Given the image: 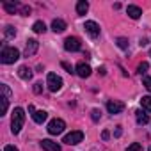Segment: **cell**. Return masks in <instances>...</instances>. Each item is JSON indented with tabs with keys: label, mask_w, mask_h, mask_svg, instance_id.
<instances>
[{
	"label": "cell",
	"mask_w": 151,
	"mask_h": 151,
	"mask_svg": "<svg viewBox=\"0 0 151 151\" xmlns=\"http://www.w3.org/2000/svg\"><path fill=\"white\" fill-rule=\"evenodd\" d=\"M23 123H25V112L22 107H16L13 110V117H11V132L14 135H18L20 130L23 128Z\"/></svg>",
	"instance_id": "obj_1"
},
{
	"label": "cell",
	"mask_w": 151,
	"mask_h": 151,
	"mask_svg": "<svg viewBox=\"0 0 151 151\" xmlns=\"http://www.w3.org/2000/svg\"><path fill=\"white\" fill-rule=\"evenodd\" d=\"M18 59H20V52L14 46H4L2 52H0V60H2L4 64H13Z\"/></svg>",
	"instance_id": "obj_2"
},
{
	"label": "cell",
	"mask_w": 151,
	"mask_h": 151,
	"mask_svg": "<svg viewBox=\"0 0 151 151\" xmlns=\"http://www.w3.org/2000/svg\"><path fill=\"white\" fill-rule=\"evenodd\" d=\"M46 86H48V89H50L52 93H57V91H60V87H62V78L57 77L55 73H48V77H46Z\"/></svg>",
	"instance_id": "obj_3"
},
{
	"label": "cell",
	"mask_w": 151,
	"mask_h": 151,
	"mask_svg": "<svg viewBox=\"0 0 151 151\" xmlns=\"http://www.w3.org/2000/svg\"><path fill=\"white\" fill-rule=\"evenodd\" d=\"M82 140H84V133H82L80 130H75V132L68 133V135L62 139V142H64V144H69V146H75V144H78V142H82Z\"/></svg>",
	"instance_id": "obj_4"
},
{
	"label": "cell",
	"mask_w": 151,
	"mask_h": 151,
	"mask_svg": "<svg viewBox=\"0 0 151 151\" xmlns=\"http://www.w3.org/2000/svg\"><path fill=\"white\" fill-rule=\"evenodd\" d=\"M64 128H66V123L62 119H52L50 124H48V133L50 135H59V133L64 132Z\"/></svg>",
	"instance_id": "obj_5"
},
{
	"label": "cell",
	"mask_w": 151,
	"mask_h": 151,
	"mask_svg": "<svg viewBox=\"0 0 151 151\" xmlns=\"http://www.w3.org/2000/svg\"><path fill=\"white\" fill-rule=\"evenodd\" d=\"M80 39L78 37H75V36H69V37H66V41H64V48L68 50V52H78L80 50Z\"/></svg>",
	"instance_id": "obj_6"
},
{
	"label": "cell",
	"mask_w": 151,
	"mask_h": 151,
	"mask_svg": "<svg viewBox=\"0 0 151 151\" xmlns=\"http://www.w3.org/2000/svg\"><path fill=\"white\" fill-rule=\"evenodd\" d=\"M107 110L110 114H121L124 110V103L123 101H117V100H109L107 101Z\"/></svg>",
	"instance_id": "obj_7"
},
{
	"label": "cell",
	"mask_w": 151,
	"mask_h": 151,
	"mask_svg": "<svg viewBox=\"0 0 151 151\" xmlns=\"http://www.w3.org/2000/svg\"><path fill=\"white\" fill-rule=\"evenodd\" d=\"M37 50H39V41H37V39H29L27 45H25V57L36 55Z\"/></svg>",
	"instance_id": "obj_8"
},
{
	"label": "cell",
	"mask_w": 151,
	"mask_h": 151,
	"mask_svg": "<svg viewBox=\"0 0 151 151\" xmlns=\"http://www.w3.org/2000/svg\"><path fill=\"white\" fill-rule=\"evenodd\" d=\"M84 29H86V32H87L91 37H98V36H100V25H98L96 22H86Z\"/></svg>",
	"instance_id": "obj_9"
},
{
	"label": "cell",
	"mask_w": 151,
	"mask_h": 151,
	"mask_svg": "<svg viewBox=\"0 0 151 151\" xmlns=\"http://www.w3.org/2000/svg\"><path fill=\"white\" fill-rule=\"evenodd\" d=\"M77 75H78L80 78H87L89 75H91V66H89V64H86V62L77 64Z\"/></svg>",
	"instance_id": "obj_10"
},
{
	"label": "cell",
	"mask_w": 151,
	"mask_h": 151,
	"mask_svg": "<svg viewBox=\"0 0 151 151\" xmlns=\"http://www.w3.org/2000/svg\"><path fill=\"white\" fill-rule=\"evenodd\" d=\"M41 147L45 151H60V144H57V142H53L50 139H43L41 140Z\"/></svg>",
	"instance_id": "obj_11"
},
{
	"label": "cell",
	"mask_w": 151,
	"mask_h": 151,
	"mask_svg": "<svg viewBox=\"0 0 151 151\" xmlns=\"http://www.w3.org/2000/svg\"><path fill=\"white\" fill-rule=\"evenodd\" d=\"M2 7L9 13V14H14L16 11H20V7H22V4L20 2H9V0H6V2L2 4Z\"/></svg>",
	"instance_id": "obj_12"
},
{
	"label": "cell",
	"mask_w": 151,
	"mask_h": 151,
	"mask_svg": "<svg viewBox=\"0 0 151 151\" xmlns=\"http://www.w3.org/2000/svg\"><path fill=\"white\" fill-rule=\"evenodd\" d=\"M18 77H20L22 80H30V78H32V71H30V68L20 66V68H18Z\"/></svg>",
	"instance_id": "obj_13"
},
{
	"label": "cell",
	"mask_w": 151,
	"mask_h": 151,
	"mask_svg": "<svg viewBox=\"0 0 151 151\" xmlns=\"http://www.w3.org/2000/svg\"><path fill=\"white\" fill-rule=\"evenodd\" d=\"M126 13H128V16H130V18L139 20V18H140V14H142V9H140V7H137V6H128V7H126Z\"/></svg>",
	"instance_id": "obj_14"
},
{
	"label": "cell",
	"mask_w": 151,
	"mask_h": 151,
	"mask_svg": "<svg viewBox=\"0 0 151 151\" xmlns=\"http://www.w3.org/2000/svg\"><path fill=\"white\" fill-rule=\"evenodd\" d=\"M52 29H53V32L60 34V32H64V30H66V22L57 18V20H53V22H52Z\"/></svg>",
	"instance_id": "obj_15"
},
{
	"label": "cell",
	"mask_w": 151,
	"mask_h": 151,
	"mask_svg": "<svg viewBox=\"0 0 151 151\" xmlns=\"http://www.w3.org/2000/svg\"><path fill=\"white\" fill-rule=\"evenodd\" d=\"M46 117H48V114H46L45 110H36V112L32 114V119H34L37 124H43V123L46 121Z\"/></svg>",
	"instance_id": "obj_16"
},
{
	"label": "cell",
	"mask_w": 151,
	"mask_h": 151,
	"mask_svg": "<svg viewBox=\"0 0 151 151\" xmlns=\"http://www.w3.org/2000/svg\"><path fill=\"white\" fill-rule=\"evenodd\" d=\"M135 119H137L139 124H147V123H149V116H147L144 110H137V112H135Z\"/></svg>",
	"instance_id": "obj_17"
},
{
	"label": "cell",
	"mask_w": 151,
	"mask_h": 151,
	"mask_svg": "<svg viewBox=\"0 0 151 151\" xmlns=\"http://www.w3.org/2000/svg\"><path fill=\"white\" fill-rule=\"evenodd\" d=\"M87 11H89V4L86 2V0H80V2H77V14H78V16H84Z\"/></svg>",
	"instance_id": "obj_18"
},
{
	"label": "cell",
	"mask_w": 151,
	"mask_h": 151,
	"mask_svg": "<svg viewBox=\"0 0 151 151\" xmlns=\"http://www.w3.org/2000/svg\"><path fill=\"white\" fill-rule=\"evenodd\" d=\"M7 107H9V100L6 96H2L0 98V116H4L7 112Z\"/></svg>",
	"instance_id": "obj_19"
},
{
	"label": "cell",
	"mask_w": 151,
	"mask_h": 151,
	"mask_svg": "<svg viewBox=\"0 0 151 151\" xmlns=\"http://www.w3.org/2000/svg\"><path fill=\"white\" fill-rule=\"evenodd\" d=\"M32 30H34V32H37V34H43V32L46 30V25H45V22H36V23L32 25Z\"/></svg>",
	"instance_id": "obj_20"
},
{
	"label": "cell",
	"mask_w": 151,
	"mask_h": 151,
	"mask_svg": "<svg viewBox=\"0 0 151 151\" xmlns=\"http://www.w3.org/2000/svg\"><path fill=\"white\" fill-rule=\"evenodd\" d=\"M140 105H142V109H144L146 112H151V96H144V98L140 100Z\"/></svg>",
	"instance_id": "obj_21"
},
{
	"label": "cell",
	"mask_w": 151,
	"mask_h": 151,
	"mask_svg": "<svg viewBox=\"0 0 151 151\" xmlns=\"http://www.w3.org/2000/svg\"><path fill=\"white\" fill-rule=\"evenodd\" d=\"M4 34H6V37H7V39H11V37H14V36H16V30H14V27H13V25H7V27H6V30H4Z\"/></svg>",
	"instance_id": "obj_22"
},
{
	"label": "cell",
	"mask_w": 151,
	"mask_h": 151,
	"mask_svg": "<svg viewBox=\"0 0 151 151\" xmlns=\"http://www.w3.org/2000/svg\"><path fill=\"white\" fill-rule=\"evenodd\" d=\"M116 43H117V46H119L121 50H128V39H126V37H117Z\"/></svg>",
	"instance_id": "obj_23"
},
{
	"label": "cell",
	"mask_w": 151,
	"mask_h": 151,
	"mask_svg": "<svg viewBox=\"0 0 151 151\" xmlns=\"http://www.w3.org/2000/svg\"><path fill=\"white\" fill-rule=\"evenodd\" d=\"M147 68H149V64H147V62H140V64H139V68H137L139 75H144V73L147 71Z\"/></svg>",
	"instance_id": "obj_24"
},
{
	"label": "cell",
	"mask_w": 151,
	"mask_h": 151,
	"mask_svg": "<svg viewBox=\"0 0 151 151\" xmlns=\"http://www.w3.org/2000/svg\"><path fill=\"white\" fill-rule=\"evenodd\" d=\"M91 117H93V121H100L101 119V112L98 109H93L91 110Z\"/></svg>",
	"instance_id": "obj_25"
},
{
	"label": "cell",
	"mask_w": 151,
	"mask_h": 151,
	"mask_svg": "<svg viewBox=\"0 0 151 151\" xmlns=\"http://www.w3.org/2000/svg\"><path fill=\"white\" fill-rule=\"evenodd\" d=\"M140 149H142V144H139V142H133L126 147V151H140Z\"/></svg>",
	"instance_id": "obj_26"
},
{
	"label": "cell",
	"mask_w": 151,
	"mask_h": 151,
	"mask_svg": "<svg viewBox=\"0 0 151 151\" xmlns=\"http://www.w3.org/2000/svg\"><path fill=\"white\" fill-rule=\"evenodd\" d=\"M0 89H2V93H4V96H6L7 100L11 98V89H9V87H7L6 84H2V86H0Z\"/></svg>",
	"instance_id": "obj_27"
},
{
	"label": "cell",
	"mask_w": 151,
	"mask_h": 151,
	"mask_svg": "<svg viewBox=\"0 0 151 151\" xmlns=\"http://www.w3.org/2000/svg\"><path fill=\"white\" fill-rule=\"evenodd\" d=\"M20 14H22V16H29V14H30V7H29V6H22V7H20Z\"/></svg>",
	"instance_id": "obj_28"
},
{
	"label": "cell",
	"mask_w": 151,
	"mask_h": 151,
	"mask_svg": "<svg viewBox=\"0 0 151 151\" xmlns=\"http://www.w3.org/2000/svg\"><path fill=\"white\" fill-rule=\"evenodd\" d=\"M34 93H36V94H41V93H43V84H41V82H36V84H34Z\"/></svg>",
	"instance_id": "obj_29"
},
{
	"label": "cell",
	"mask_w": 151,
	"mask_h": 151,
	"mask_svg": "<svg viewBox=\"0 0 151 151\" xmlns=\"http://www.w3.org/2000/svg\"><path fill=\"white\" fill-rule=\"evenodd\" d=\"M142 82H144V87L151 93V77H144V80H142Z\"/></svg>",
	"instance_id": "obj_30"
},
{
	"label": "cell",
	"mask_w": 151,
	"mask_h": 151,
	"mask_svg": "<svg viewBox=\"0 0 151 151\" xmlns=\"http://www.w3.org/2000/svg\"><path fill=\"white\" fill-rule=\"evenodd\" d=\"M62 68H64V69H68V73H73V68H71L68 62H62Z\"/></svg>",
	"instance_id": "obj_31"
},
{
	"label": "cell",
	"mask_w": 151,
	"mask_h": 151,
	"mask_svg": "<svg viewBox=\"0 0 151 151\" xmlns=\"http://www.w3.org/2000/svg\"><path fill=\"white\" fill-rule=\"evenodd\" d=\"M4 151H18V147H14V146H6Z\"/></svg>",
	"instance_id": "obj_32"
},
{
	"label": "cell",
	"mask_w": 151,
	"mask_h": 151,
	"mask_svg": "<svg viewBox=\"0 0 151 151\" xmlns=\"http://www.w3.org/2000/svg\"><path fill=\"white\" fill-rule=\"evenodd\" d=\"M121 133H123L121 126H116V137H121Z\"/></svg>",
	"instance_id": "obj_33"
},
{
	"label": "cell",
	"mask_w": 151,
	"mask_h": 151,
	"mask_svg": "<svg viewBox=\"0 0 151 151\" xmlns=\"http://www.w3.org/2000/svg\"><path fill=\"white\" fill-rule=\"evenodd\" d=\"M98 73H100V75H105V73H107V69H105V66H101V68L98 69Z\"/></svg>",
	"instance_id": "obj_34"
},
{
	"label": "cell",
	"mask_w": 151,
	"mask_h": 151,
	"mask_svg": "<svg viewBox=\"0 0 151 151\" xmlns=\"http://www.w3.org/2000/svg\"><path fill=\"white\" fill-rule=\"evenodd\" d=\"M101 137H103V139H105V140H107V139H109V137H110V133H109V132H107V130H105V132H103V133H101Z\"/></svg>",
	"instance_id": "obj_35"
},
{
	"label": "cell",
	"mask_w": 151,
	"mask_h": 151,
	"mask_svg": "<svg viewBox=\"0 0 151 151\" xmlns=\"http://www.w3.org/2000/svg\"><path fill=\"white\" fill-rule=\"evenodd\" d=\"M147 45V39H140V46H146Z\"/></svg>",
	"instance_id": "obj_36"
},
{
	"label": "cell",
	"mask_w": 151,
	"mask_h": 151,
	"mask_svg": "<svg viewBox=\"0 0 151 151\" xmlns=\"http://www.w3.org/2000/svg\"><path fill=\"white\" fill-rule=\"evenodd\" d=\"M29 112H32V114L36 112V109H34V105H29Z\"/></svg>",
	"instance_id": "obj_37"
},
{
	"label": "cell",
	"mask_w": 151,
	"mask_h": 151,
	"mask_svg": "<svg viewBox=\"0 0 151 151\" xmlns=\"http://www.w3.org/2000/svg\"><path fill=\"white\" fill-rule=\"evenodd\" d=\"M149 55H151V50H149Z\"/></svg>",
	"instance_id": "obj_38"
},
{
	"label": "cell",
	"mask_w": 151,
	"mask_h": 151,
	"mask_svg": "<svg viewBox=\"0 0 151 151\" xmlns=\"http://www.w3.org/2000/svg\"><path fill=\"white\" fill-rule=\"evenodd\" d=\"M149 151H151V146H149Z\"/></svg>",
	"instance_id": "obj_39"
}]
</instances>
